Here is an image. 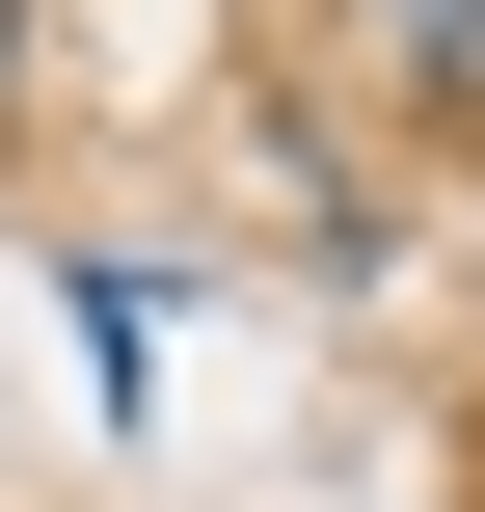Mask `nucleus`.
I'll return each mask as SVG.
<instances>
[{
	"instance_id": "f257e3e1",
	"label": "nucleus",
	"mask_w": 485,
	"mask_h": 512,
	"mask_svg": "<svg viewBox=\"0 0 485 512\" xmlns=\"http://www.w3.org/2000/svg\"><path fill=\"white\" fill-rule=\"evenodd\" d=\"M405 81H432V108L485 135V0H405Z\"/></svg>"
}]
</instances>
